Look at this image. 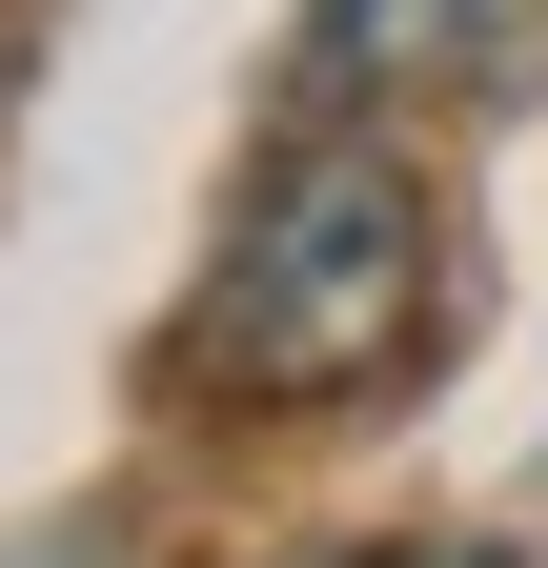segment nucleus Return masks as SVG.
I'll return each mask as SVG.
<instances>
[{
    "label": "nucleus",
    "instance_id": "1",
    "mask_svg": "<svg viewBox=\"0 0 548 568\" xmlns=\"http://www.w3.org/2000/svg\"><path fill=\"white\" fill-rule=\"evenodd\" d=\"M427 325H447V183H427V142L305 102L244 163L224 244L183 284V406L325 426V406H366V386L427 366Z\"/></svg>",
    "mask_w": 548,
    "mask_h": 568
},
{
    "label": "nucleus",
    "instance_id": "2",
    "mask_svg": "<svg viewBox=\"0 0 548 568\" xmlns=\"http://www.w3.org/2000/svg\"><path fill=\"white\" fill-rule=\"evenodd\" d=\"M528 61H548V0H305V102H346V122L508 102Z\"/></svg>",
    "mask_w": 548,
    "mask_h": 568
}]
</instances>
